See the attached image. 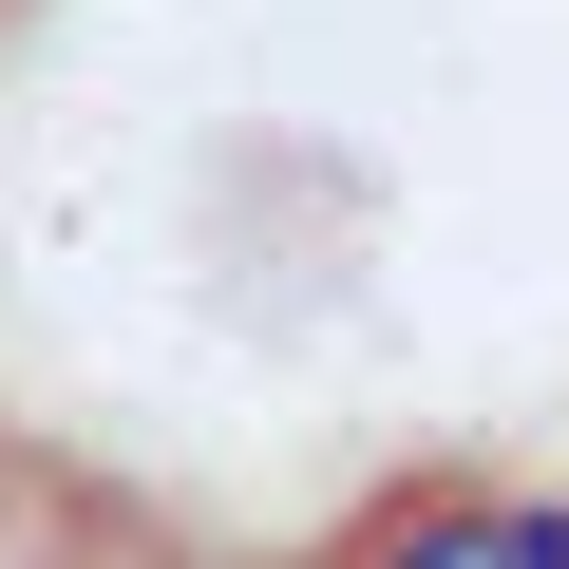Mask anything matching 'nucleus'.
I'll list each match as a JSON object with an SVG mask.
<instances>
[{"label":"nucleus","instance_id":"f257e3e1","mask_svg":"<svg viewBox=\"0 0 569 569\" xmlns=\"http://www.w3.org/2000/svg\"><path fill=\"white\" fill-rule=\"evenodd\" d=\"M342 569H569V493H399Z\"/></svg>","mask_w":569,"mask_h":569}]
</instances>
